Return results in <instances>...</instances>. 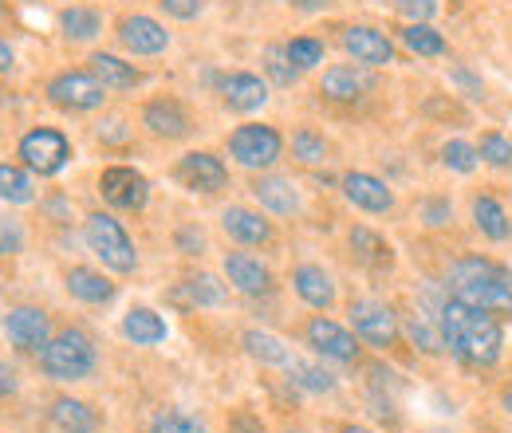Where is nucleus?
Returning <instances> with one entry per match:
<instances>
[{
  "label": "nucleus",
  "mask_w": 512,
  "mask_h": 433,
  "mask_svg": "<svg viewBox=\"0 0 512 433\" xmlns=\"http://www.w3.org/2000/svg\"><path fill=\"white\" fill-rule=\"evenodd\" d=\"M16 394V371L0 359V398H12Z\"/></svg>",
  "instance_id": "49"
},
{
  "label": "nucleus",
  "mask_w": 512,
  "mask_h": 433,
  "mask_svg": "<svg viewBox=\"0 0 512 433\" xmlns=\"http://www.w3.org/2000/svg\"><path fill=\"white\" fill-rule=\"evenodd\" d=\"M264 67H268V75H272L280 87H292V83L300 79V71L292 67L288 52H284V44H276V48H268V52H264Z\"/></svg>",
  "instance_id": "41"
},
{
  "label": "nucleus",
  "mask_w": 512,
  "mask_h": 433,
  "mask_svg": "<svg viewBox=\"0 0 512 433\" xmlns=\"http://www.w3.org/2000/svg\"><path fill=\"white\" fill-rule=\"evenodd\" d=\"M501 402H505V410L512 414V386H505V394H501Z\"/></svg>",
  "instance_id": "52"
},
{
  "label": "nucleus",
  "mask_w": 512,
  "mask_h": 433,
  "mask_svg": "<svg viewBox=\"0 0 512 433\" xmlns=\"http://www.w3.org/2000/svg\"><path fill=\"white\" fill-rule=\"evenodd\" d=\"M398 36H402V44H406L414 56H426V60L446 56V36H442L438 28H430V24H406Z\"/></svg>",
  "instance_id": "33"
},
{
  "label": "nucleus",
  "mask_w": 512,
  "mask_h": 433,
  "mask_svg": "<svg viewBox=\"0 0 512 433\" xmlns=\"http://www.w3.org/2000/svg\"><path fill=\"white\" fill-rule=\"evenodd\" d=\"M174 178L190 189V193H221V189L229 186V170H225V162H221L217 154H209V150H193V154H186V158L178 162Z\"/></svg>",
  "instance_id": "12"
},
{
  "label": "nucleus",
  "mask_w": 512,
  "mask_h": 433,
  "mask_svg": "<svg viewBox=\"0 0 512 433\" xmlns=\"http://www.w3.org/2000/svg\"><path fill=\"white\" fill-rule=\"evenodd\" d=\"M438 327H442V339H446L449 355L473 371L481 367H493L501 359V347H505V327L493 311L469 308L461 300H446L438 308Z\"/></svg>",
  "instance_id": "1"
},
{
  "label": "nucleus",
  "mask_w": 512,
  "mask_h": 433,
  "mask_svg": "<svg viewBox=\"0 0 512 433\" xmlns=\"http://www.w3.org/2000/svg\"><path fill=\"white\" fill-rule=\"evenodd\" d=\"M95 363H99V351L87 339V331H79V327H67L60 335H52L48 347L40 351V371L56 382H79L95 371Z\"/></svg>",
  "instance_id": "3"
},
{
  "label": "nucleus",
  "mask_w": 512,
  "mask_h": 433,
  "mask_svg": "<svg viewBox=\"0 0 512 433\" xmlns=\"http://www.w3.org/2000/svg\"><path fill=\"white\" fill-rule=\"evenodd\" d=\"M150 433H205V422H197L186 410H158Z\"/></svg>",
  "instance_id": "38"
},
{
  "label": "nucleus",
  "mask_w": 512,
  "mask_h": 433,
  "mask_svg": "<svg viewBox=\"0 0 512 433\" xmlns=\"http://www.w3.org/2000/svg\"><path fill=\"white\" fill-rule=\"evenodd\" d=\"M473 221H477V229H481L489 241H505L512 233L509 213H505V205H501L497 197H477V201H473Z\"/></svg>",
  "instance_id": "30"
},
{
  "label": "nucleus",
  "mask_w": 512,
  "mask_h": 433,
  "mask_svg": "<svg viewBox=\"0 0 512 433\" xmlns=\"http://www.w3.org/2000/svg\"><path fill=\"white\" fill-rule=\"evenodd\" d=\"M221 99H225L229 111L253 115V111H260L268 103V83L260 75H253V71H229L221 79Z\"/></svg>",
  "instance_id": "16"
},
{
  "label": "nucleus",
  "mask_w": 512,
  "mask_h": 433,
  "mask_svg": "<svg viewBox=\"0 0 512 433\" xmlns=\"http://www.w3.org/2000/svg\"><path fill=\"white\" fill-rule=\"evenodd\" d=\"M158 4H162V12L174 16V20H193V16H201V8H205V0H158Z\"/></svg>",
  "instance_id": "44"
},
{
  "label": "nucleus",
  "mask_w": 512,
  "mask_h": 433,
  "mask_svg": "<svg viewBox=\"0 0 512 433\" xmlns=\"http://www.w3.org/2000/svg\"><path fill=\"white\" fill-rule=\"evenodd\" d=\"M229 430H233V433H268V430H264V422H260V418H253L249 410H237V414H233V422H229Z\"/></svg>",
  "instance_id": "46"
},
{
  "label": "nucleus",
  "mask_w": 512,
  "mask_h": 433,
  "mask_svg": "<svg viewBox=\"0 0 512 433\" xmlns=\"http://www.w3.org/2000/svg\"><path fill=\"white\" fill-rule=\"evenodd\" d=\"M347 319H351L355 335H359L363 343H371V347H394V339H398V331H402L394 308H386L379 300H355L351 311H347Z\"/></svg>",
  "instance_id": "10"
},
{
  "label": "nucleus",
  "mask_w": 512,
  "mask_h": 433,
  "mask_svg": "<svg viewBox=\"0 0 512 433\" xmlns=\"http://www.w3.org/2000/svg\"><path fill=\"white\" fill-rule=\"evenodd\" d=\"M406 335L414 339V347H422L426 355H442L446 351V339H442V327H438V315H414L406 323Z\"/></svg>",
  "instance_id": "34"
},
{
  "label": "nucleus",
  "mask_w": 512,
  "mask_h": 433,
  "mask_svg": "<svg viewBox=\"0 0 512 433\" xmlns=\"http://www.w3.org/2000/svg\"><path fill=\"white\" fill-rule=\"evenodd\" d=\"M16 252H24V229L20 221L0 217V256H16Z\"/></svg>",
  "instance_id": "43"
},
{
  "label": "nucleus",
  "mask_w": 512,
  "mask_h": 433,
  "mask_svg": "<svg viewBox=\"0 0 512 433\" xmlns=\"http://www.w3.org/2000/svg\"><path fill=\"white\" fill-rule=\"evenodd\" d=\"M339 433H371V430H363V426H343Z\"/></svg>",
  "instance_id": "53"
},
{
  "label": "nucleus",
  "mask_w": 512,
  "mask_h": 433,
  "mask_svg": "<svg viewBox=\"0 0 512 433\" xmlns=\"http://www.w3.org/2000/svg\"><path fill=\"white\" fill-rule=\"evenodd\" d=\"M16 154H20L24 170H32L40 178H56L71 162V142H67L64 130H56V126H36V130H28L20 138Z\"/></svg>",
  "instance_id": "5"
},
{
  "label": "nucleus",
  "mask_w": 512,
  "mask_h": 433,
  "mask_svg": "<svg viewBox=\"0 0 512 433\" xmlns=\"http://www.w3.org/2000/svg\"><path fill=\"white\" fill-rule=\"evenodd\" d=\"M442 162H446L449 170H457V174H473V170H477V162H481V154H477V146H473V142L453 138V142L442 146Z\"/></svg>",
  "instance_id": "39"
},
{
  "label": "nucleus",
  "mask_w": 512,
  "mask_h": 433,
  "mask_svg": "<svg viewBox=\"0 0 512 433\" xmlns=\"http://www.w3.org/2000/svg\"><path fill=\"white\" fill-rule=\"evenodd\" d=\"M48 418L60 433H99V414L79 398H56Z\"/></svg>",
  "instance_id": "25"
},
{
  "label": "nucleus",
  "mask_w": 512,
  "mask_h": 433,
  "mask_svg": "<svg viewBox=\"0 0 512 433\" xmlns=\"http://www.w3.org/2000/svg\"><path fill=\"white\" fill-rule=\"evenodd\" d=\"M292 154H296L304 166H320L323 158H327V142H323V134H316L312 126H304V130L292 134Z\"/></svg>",
  "instance_id": "37"
},
{
  "label": "nucleus",
  "mask_w": 512,
  "mask_h": 433,
  "mask_svg": "<svg viewBox=\"0 0 512 433\" xmlns=\"http://www.w3.org/2000/svg\"><path fill=\"white\" fill-rule=\"evenodd\" d=\"M64 284L79 304H111L115 300V284L95 268H71L64 276Z\"/></svg>",
  "instance_id": "24"
},
{
  "label": "nucleus",
  "mask_w": 512,
  "mask_h": 433,
  "mask_svg": "<svg viewBox=\"0 0 512 433\" xmlns=\"http://www.w3.org/2000/svg\"><path fill=\"white\" fill-rule=\"evenodd\" d=\"M225 276L241 296H264L272 292V272L249 256V252H225Z\"/></svg>",
  "instance_id": "18"
},
{
  "label": "nucleus",
  "mask_w": 512,
  "mask_h": 433,
  "mask_svg": "<svg viewBox=\"0 0 512 433\" xmlns=\"http://www.w3.org/2000/svg\"><path fill=\"white\" fill-rule=\"evenodd\" d=\"M229 154L245 166V170H272L284 154V138L276 126L245 123L229 134Z\"/></svg>",
  "instance_id": "6"
},
{
  "label": "nucleus",
  "mask_w": 512,
  "mask_h": 433,
  "mask_svg": "<svg viewBox=\"0 0 512 433\" xmlns=\"http://www.w3.org/2000/svg\"><path fill=\"white\" fill-rule=\"evenodd\" d=\"M170 300L178 308H217V304H225V288L213 276H193L170 292Z\"/></svg>",
  "instance_id": "26"
},
{
  "label": "nucleus",
  "mask_w": 512,
  "mask_h": 433,
  "mask_svg": "<svg viewBox=\"0 0 512 433\" xmlns=\"http://www.w3.org/2000/svg\"><path fill=\"white\" fill-rule=\"evenodd\" d=\"M477 154H481V162H489V166H497V170H509L512 166V142L505 138V134H497V130L481 134Z\"/></svg>",
  "instance_id": "40"
},
{
  "label": "nucleus",
  "mask_w": 512,
  "mask_h": 433,
  "mask_svg": "<svg viewBox=\"0 0 512 433\" xmlns=\"http://www.w3.org/2000/svg\"><path fill=\"white\" fill-rule=\"evenodd\" d=\"M142 126L154 134V138H166V142H178L190 134V115L178 99H150L142 107Z\"/></svg>",
  "instance_id": "17"
},
{
  "label": "nucleus",
  "mask_w": 512,
  "mask_h": 433,
  "mask_svg": "<svg viewBox=\"0 0 512 433\" xmlns=\"http://www.w3.org/2000/svg\"><path fill=\"white\" fill-rule=\"evenodd\" d=\"M308 343H312L316 355L331 359V363H355L359 359V335L347 331L343 323L327 319V315H316L308 323Z\"/></svg>",
  "instance_id": "11"
},
{
  "label": "nucleus",
  "mask_w": 512,
  "mask_h": 433,
  "mask_svg": "<svg viewBox=\"0 0 512 433\" xmlns=\"http://www.w3.org/2000/svg\"><path fill=\"white\" fill-rule=\"evenodd\" d=\"M87 63H91V75H95L107 91H130V87L142 83V71H138L134 63L111 56V52H95Z\"/></svg>",
  "instance_id": "23"
},
{
  "label": "nucleus",
  "mask_w": 512,
  "mask_h": 433,
  "mask_svg": "<svg viewBox=\"0 0 512 433\" xmlns=\"http://www.w3.org/2000/svg\"><path fill=\"white\" fill-rule=\"evenodd\" d=\"M375 87V79L367 75V67L363 63H339V67H327L323 71V99H331V103H359L367 91Z\"/></svg>",
  "instance_id": "15"
},
{
  "label": "nucleus",
  "mask_w": 512,
  "mask_h": 433,
  "mask_svg": "<svg viewBox=\"0 0 512 433\" xmlns=\"http://www.w3.org/2000/svg\"><path fill=\"white\" fill-rule=\"evenodd\" d=\"M449 292L469 308L512 311V272L497 260L465 256L449 268Z\"/></svg>",
  "instance_id": "2"
},
{
  "label": "nucleus",
  "mask_w": 512,
  "mask_h": 433,
  "mask_svg": "<svg viewBox=\"0 0 512 433\" xmlns=\"http://www.w3.org/2000/svg\"><path fill=\"white\" fill-rule=\"evenodd\" d=\"M453 83H457V87H465L473 99H481V79H473L465 67H453Z\"/></svg>",
  "instance_id": "48"
},
{
  "label": "nucleus",
  "mask_w": 512,
  "mask_h": 433,
  "mask_svg": "<svg viewBox=\"0 0 512 433\" xmlns=\"http://www.w3.org/2000/svg\"><path fill=\"white\" fill-rule=\"evenodd\" d=\"M4 335L16 351L24 355H40L52 339V323H48V311L32 308V304H20L4 315Z\"/></svg>",
  "instance_id": "9"
},
{
  "label": "nucleus",
  "mask_w": 512,
  "mask_h": 433,
  "mask_svg": "<svg viewBox=\"0 0 512 433\" xmlns=\"http://www.w3.org/2000/svg\"><path fill=\"white\" fill-rule=\"evenodd\" d=\"M256 201L264 205V209H272V213H280V217H288V213H296L300 209V193H296V186L288 182V178H256Z\"/></svg>",
  "instance_id": "28"
},
{
  "label": "nucleus",
  "mask_w": 512,
  "mask_h": 433,
  "mask_svg": "<svg viewBox=\"0 0 512 433\" xmlns=\"http://www.w3.org/2000/svg\"><path fill=\"white\" fill-rule=\"evenodd\" d=\"M422 213H426V225H430V229H442L449 217H453L449 201H438V197H434V201H426V205H422Z\"/></svg>",
  "instance_id": "45"
},
{
  "label": "nucleus",
  "mask_w": 512,
  "mask_h": 433,
  "mask_svg": "<svg viewBox=\"0 0 512 433\" xmlns=\"http://www.w3.org/2000/svg\"><path fill=\"white\" fill-rule=\"evenodd\" d=\"M343 197L351 205H359L363 213H390L394 209V193L375 174H343Z\"/></svg>",
  "instance_id": "19"
},
{
  "label": "nucleus",
  "mask_w": 512,
  "mask_h": 433,
  "mask_svg": "<svg viewBox=\"0 0 512 433\" xmlns=\"http://www.w3.org/2000/svg\"><path fill=\"white\" fill-rule=\"evenodd\" d=\"M60 32H64L67 40H95L99 32H103V16L95 12V8H83V4H71L60 12Z\"/></svg>",
  "instance_id": "31"
},
{
  "label": "nucleus",
  "mask_w": 512,
  "mask_h": 433,
  "mask_svg": "<svg viewBox=\"0 0 512 433\" xmlns=\"http://www.w3.org/2000/svg\"><path fill=\"white\" fill-rule=\"evenodd\" d=\"M99 193L111 209H123V213H138L146 209L150 201V182L134 170V166H107L99 174Z\"/></svg>",
  "instance_id": "8"
},
{
  "label": "nucleus",
  "mask_w": 512,
  "mask_h": 433,
  "mask_svg": "<svg viewBox=\"0 0 512 433\" xmlns=\"http://www.w3.org/2000/svg\"><path fill=\"white\" fill-rule=\"evenodd\" d=\"M284 52H288L292 67L304 75V71H312V67L323 63V40H316V36H296L292 44H284Z\"/></svg>",
  "instance_id": "36"
},
{
  "label": "nucleus",
  "mask_w": 512,
  "mask_h": 433,
  "mask_svg": "<svg viewBox=\"0 0 512 433\" xmlns=\"http://www.w3.org/2000/svg\"><path fill=\"white\" fill-rule=\"evenodd\" d=\"M119 44L134 56H162L170 48V32L154 16H123L119 20Z\"/></svg>",
  "instance_id": "14"
},
{
  "label": "nucleus",
  "mask_w": 512,
  "mask_h": 433,
  "mask_svg": "<svg viewBox=\"0 0 512 433\" xmlns=\"http://www.w3.org/2000/svg\"><path fill=\"white\" fill-rule=\"evenodd\" d=\"M83 237H87V248L119 276H130L138 268V252H134V241L130 233L111 217V213H91L83 221Z\"/></svg>",
  "instance_id": "4"
},
{
  "label": "nucleus",
  "mask_w": 512,
  "mask_h": 433,
  "mask_svg": "<svg viewBox=\"0 0 512 433\" xmlns=\"http://www.w3.org/2000/svg\"><path fill=\"white\" fill-rule=\"evenodd\" d=\"M394 8H398L410 24H430L442 4H438V0H394Z\"/></svg>",
  "instance_id": "42"
},
{
  "label": "nucleus",
  "mask_w": 512,
  "mask_h": 433,
  "mask_svg": "<svg viewBox=\"0 0 512 433\" xmlns=\"http://www.w3.org/2000/svg\"><path fill=\"white\" fill-rule=\"evenodd\" d=\"M347 241H351L355 260H359V264H367V268H375V272H383V268L394 264V248L386 245L375 229H367V225L351 229V237H347Z\"/></svg>",
  "instance_id": "27"
},
{
  "label": "nucleus",
  "mask_w": 512,
  "mask_h": 433,
  "mask_svg": "<svg viewBox=\"0 0 512 433\" xmlns=\"http://www.w3.org/2000/svg\"><path fill=\"white\" fill-rule=\"evenodd\" d=\"M280 4H292V8H300V12H323L331 0H280Z\"/></svg>",
  "instance_id": "50"
},
{
  "label": "nucleus",
  "mask_w": 512,
  "mask_h": 433,
  "mask_svg": "<svg viewBox=\"0 0 512 433\" xmlns=\"http://www.w3.org/2000/svg\"><path fill=\"white\" fill-rule=\"evenodd\" d=\"M123 335L134 347H158V343H166L170 327L154 308H130L127 319H123Z\"/></svg>",
  "instance_id": "22"
},
{
  "label": "nucleus",
  "mask_w": 512,
  "mask_h": 433,
  "mask_svg": "<svg viewBox=\"0 0 512 433\" xmlns=\"http://www.w3.org/2000/svg\"><path fill=\"white\" fill-rule=\"evenodd\" d=\"M48 99L60 107V111H99L103 99H107V87L91 75V71H60L52 83H48Z\"/></svg>",
  "instance_id": "7"
},
{
  "label": "nucleus",
  "mask_w": 512,
  "mask_h": 433,
  "mask_svg": "<svg viewBox=\"0 0 512 433\" xmlns=\"http://www.w3.org/2000/svg\"><path fill=\"white\" fill-rule=\"evenodd\" d=\"M292 288L308 308L316 311H331V304H335V280L323 272L320 264H300L292 272Z\"/></svg>",
  "instance_id": "21"
},
{
  "label": "nucleus",
  "mask_w": 512,
  "mask_h": 433,
  "mask_svg": "<svg viewBox=\"0 0 512 433\" xmlns=\"http://www.w3.org/2000/svg\"><path fill=\"white\" fill-rule=\"evenodd\" d=\"M28 174L32 170H24V166L0 162V201H8V205H32L36 201V189H32Z\"/></svg>",
  "instance_id": "32"
},
{
  "label": "nucleus",
  "mask_w": 512,
  "mask_h": 433,
  "mask_svg": "<svg viewBox=\"0 0 512 433\" xmlns=\"http://www.w3.org/2000/svg\"><path fill=\"white\" fill-rule=\"evenodd\" d=\"M221 229H225L237 245H249V248H260L272 241V225H268L256 209H245V205H229V209L221 213Z\"/></svg>",
  "instance_id": "20"
},
{
  "label": "nucleus",
  "mask_w": 512,
  "mask_h": 433,
  "mask_svg": "<svg viewBox=\"0 0 512 433\" xmlns=\"http://www.w3.org/2000/svg\"><path fill=\"white\" fill-rule=\"evenodd\" d=\"M241 343H245V351L253 355L256 363H264V367H292L296 363L292 359V347L284 339L268 335V331H245Z\"/></svg>",
  "instance_id": "29"
},
{
  "label": "nucleus",
  "mask_w": 512,
  "mask_h": 433,
  "mask_svg": "<svg viewBox=\"0 0 512 433\" xmlns=\"http://www.w3.org/2000/svg\"><path fill=\"white\" fill-rule=\"evenodd\" d=\"M343 48H347L351 60L363 63V67H386V63H394V40L386 32H379V28H371V24H351L343 32Z\"/></svg>",
  "instance_id": "13"
},
{
  "label": "nucleus",
  "mask_w": 512,
  "mask_h": 433,
  "mask_svg": "<svg viewBox=\"0 0 512 433\" xmlns=\"http://www.w3.org/2000/svg\"><path fill=\"white\" fill-rule=\"evenodd\" d=\"M288 374H292V382H296L300 390H308V394H331V390H335V374L316 367V363H292Z\"/></svg>",
  "instance_id": "35"
},
{
  "label": "nucleus",
  "mask_w": 512,
  "mask_h": 433,
  "mask_svg": "<svg viewBox=\"0 0 512 433\" xmlns=\"http://www.w3.org/2000/svg\"><path fill=\"white\" fill-rule=\"evenodd\" d=\"M178 248H182L186 256H197V252L205 248V237H201V229H182V233H178Z\"/></svg>",
  "instance_id": "47"
},
{
  "label": "nucleus",
  "mask_w": 512,
  "mask_h": 433,
  "mask_svg": "<svg viewBox=\"0 0 512 433\" xmlns=\"http://www.w3.org/2000/svg\"><path fill=\"white\" fill-rule=\"evenodd\" d=\"M12 67H16V56H12V48L0 40V75H8Z\"/></svg>",
  "instance_id": "51"
}]
</instances>
